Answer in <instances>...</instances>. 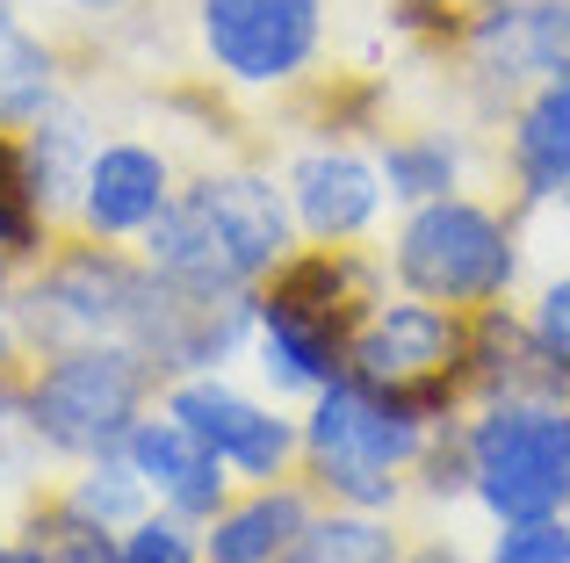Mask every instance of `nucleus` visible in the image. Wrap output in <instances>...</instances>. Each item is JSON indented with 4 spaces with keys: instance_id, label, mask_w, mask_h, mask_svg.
<instances>
[{
    "instance_id": "obj_27",
    "label": "nucleus",
    "mask_w": 570,
    "mask_h": 563,
    "mask_svg": "<svg viewBox=\"0 0 570 563\" xmlns=\"http://www.w3.org/2000/svg\"><path fill=\"white\" fill-rule=\"evenodd\" d=\"M72 14H87V22H109V14H124V8H138V0H66Z\"/></svg>"
},
{
    "instance_id": "obj_30",
    "label": "nucleus",
    "mask_w": 570,
    "mask_h": 563,
    "mask_svg": "<svg viewBox=\"0 0 570 563\" xmlns=\"http://www.w3.org/2000/svg\"><path fill=\"white\" fill-rule=\"evenodd\" d=\"M282 563H311V556H282Z\"/></svg>"
},
{
    "instance_id": "obj_19",
    "label": "nucleus",
    "mask_w": 570,
    "mask_h": 563,
    "mask_svg": "<svg viewBox=\"0 0 570 563\" xmlns=\"http://www.w3.org/2000/svg\"><path fill=\"white\" fill-rule=\"evenodd\" d=\"M58 239V225L43 217L37 188H29V167H22V130L0 124V254L14 260V268H29V260H43Z\"/></svg>"
},
{
    "instance_id": "obj_29",
    "label": "nucleus",
    "mask_w": 570,
    "mask_h": 563,
    "mask_svg": "<svg viewBox=\"0 0 570 563\" xmlns=\"http://www.w3.org/2000/svg\"><path fill=\"white\" fill-rule=\"evenodd\" d=\"M0 563H14V542L8 535H0Z\"/></svg>"
},
{
    "instance_id": "obj_3",
    "label": "nucleus",
    "mask_w": 570,
    "mask_h": 563,
    "mask_svg": "<svg viewBox=\"0 0 570 563\" xmlns=\"http://www.w3.org/2000/svg\"><path fill=\"white\" fill-rule=\"evenodd\" d=\"M390 282L404 296L455 310H491L513 304L520 282V203H484V196H433L412 203L404 225L390 231Z\"/></svg>"
},
{
    "instance_id": "obj_4",
    "label": "nucleus",
    "mask_w": 570,
    "mask_h": 563,
    "mask_svg": "<svg viewBox=\"0 0 570 563\" xmlns=\"http://www.w3.org/2000/svg\"><path fill=\"white\" fill-rule=\"evenodd\" d=\"M470 368H476V310L426 304V296H376L368 318L347 339V376L426 419L470 412Z\"/></svg>"
},
{
    "instance_id": "obj_31",
    "label": "nucleus",
    "mask_w": 570,
    "mask_h": 563,
    "mask_svg": "<svg viewBox=\"0 0 570 563\" xmlns=\"http://www.w3.org/2000/svg\"><path fill=\"white\" fill-rule=\"evenodd\" d=\"M563 521H570V513H563Z\"/></svg>"
},
{
    "instance_id": "obj_14",
    "label": "nucleus",
    "mask_w": 570,
    "mask_h": 563,
    "mask_svg": "<svg viewBox=\"0 0 570 563\" xmlns=\"http://www.w3.org/2000/svg\"><path fill=\"white\" fill-rule=\"evenodd\" d=\"M318 521V492L304 477L246 484L224 498V513L203 527V563H282Z\"/></svg>"
},
{
    "instance_id": "obj_21",
    "label": "nucleus",
    "mask_w": 570,
    "mask_h": 563,
    "mask_svg": "<svg viewBox=\"0 0 570 563\" xmlns=\"http://www.w3.org/2000/svg\"><path fill=\"white\" fill-rule=\"evenodd\" d=\"M43 463L37 419H29V362H0V484L29 477Z\"/></svg>"
},
{
    "instance_id": "obj_26",
    "label": "nucleus",
    "mask_w": 570,
    "mask_h": 563,
    "mask_svg": "<svg viewBox=\"0 0 570 563\" xmlns=\"http://www.w3.org/2000/svg\"><path fill=\"white\" fill-rule=\"evenodd\" d=\"M404 563H470V556H462L455 542H441V535H433V542H412V550H404Z\"/></svg>"
},
{
    "instance_id": "obj_13",
    "label": "nucleus",
    "mask_w": 570,
    "mask_h": 563,
    "mask_svg": "<svg viewBox=\"0 0 570 563\" xmlns=\"http://www.w3.org/2000/svg\"><path fill=\"white\" fill-rule=\"evenodd\" d=\"M499 145H505V181H513L520 210L570 203V72L528 87L499 116Z\"/></svg>"
},
{
    "instance_id": "obj_5",
    "label": "nucleus",
    "mask_w": 570,
    "mask_h": 563,
    "mask_svg": "<svg viewBox=\"0 0 570 563\" xmlns=\"http://www.w3.org/2000/svg\"><path fill=\"white\" fill-rule=\"evenodd\" d=\"M167 376L124 339L101 347H66L29 362V419L51 463H95V455H124L130 426L159 405Z\"/></svg>"
},
{
    "instance_id": "obj_11",
    "label": "nucleus",
    "mask_w": 570,
    "mask_h": 563,
    "mask_svg": "<svg viewBox=\"0 0 570 563\" xmlns=\"http://www.w3.org/2000/svg\"><path fill=\"white\" fill-rule=\"evenodd\" d=\"M282 188H289V217L311 246H362L368 225L383 217V196H390L376 159H362L354 145H311V152H296Z\"/></svg>"
},
{
    "instance_id": "obj_6",
    "label": "nucleus",
    "mask_w": 570,
    "mask_h": 563,
    "mask_svg": "<svg viewBox=\"0 0 570 563\" xmlns=\"http://www.w3.org/2000/svg\"><path fill=\"white\" fill-rule=\"evenodd\" d=\"M470 498L499 521L570 513V405L563 397H476L462 412Z\"/></svg>"
},
{
    "instance_id": "obj_16",
    "label": "nucleus",
    "mask_w": 570,
    "mask_h": 563,
    "mask_svg": "<svg viewBox=\"0 0 570 563\" xmlns=\"http://www.w3.org/2000/svg\"><path fill=\"white\" fill-rule=\"evenodd\" d=\"M58 72H66L58 43L43 37V29H29L22 14L0 0V124L8 130L37 124V116L58 101Z\"/></svg>"
},
{
    "instance_id": "obj_23",
    "label": "nucleus",
    "mask_w": 570,
    "mask_h": 563,
    "mask_svg": "<svg viewBox=\"0 0 570 563\" xmlns=\"http://www.w3.org/2000/svg\"><path fill=\"white\" fill-rule=\"evenodd\" d=\"M484 563H570V521L549 513V521H499Z\"/></svg>"
},
{
    "instance_id": "obj_7",
    "label": "nucleus",
    "mask_w": 570,
    "mask_h": 563,
    "mask_svg": "<svg viewBox=\"0 0 570 563\" xmlns=\"http://www.w3.org/2000/svg\"><path fill=\"white\" fill-rule=\"evenodd\" d=\"M426 43L476 109L505 116L528 87L570 72V0H448Z\"/></svg>"
},
{
    "instance_id": "obj_9",
    "label": "nucleus",
    "mask_w": 570,
    "mask_h": 563,
    "mask_svg": "<svg viewBox=\"0 0 570 563\" xmlns=\"http://www.w3.org/2000/svg\"><path fill=\"white\" fill-rule=\"evenodd\" d=\"M159 405H167L195 441H209L238 484L296 477V455H304V419H289V412H275V405H261V397H246L238 383H224L217 368L174 376L167 391H159Z\"/></svg>"
},
{
    "instance_id": "obj_12",
    "label": "nucleus",
    "mask_w": 570,
    "mask_h": 563,
    "mask_svg": "<svg viewBox=\"0 0 570 563\" xmlns=\"http://www.w3.org/2000/svg\"><path fill=\"white\" fill-rule=\"evenodd\" d=\"M124 455H130V470L145 477L153 506L181 513V521H195V527H209L224 513V498L238 492V477L224 470V455L209 448V441H195L167 405H153L138 426H130Z\"/></svg>"
},
{
    "instance_id": "obj_18",
    "label": "nucleus",
    "mask_w": 570,
    "mask_h": 563,
    "mask_svg": "<svg viewBox=\"0 0 570 563\" xmlns=\"http://www.w3.org/2000/svg\"><path fill=\"white\" fill-rule=\"evenodd\" d=\"M51 498L72 513V521L109 527V535H124L130 521H145V513H153V492H145V477L130 470V455H95V463H72V477H58Z\"/></svg>"
},
{
    "instance_id": "obj_2",
    "label": "nucleus",
    "mask_w": 570,
    "mask_h": 563,
    "mask_svg": "<svg viewBox=\"0 0 570 563\" xmlns=\"http://www.w3.org/2000/svg\"><path fill=\"white\" fill-rule=\"evenodd\" d=\"M448 419L397 405V397L368 391L354 376H333L304 412V455L296 477L318 492V506H362V513H390L412 492L419 463H426L433 434Z\"/></svg>"
},
{
    "instance_id": "obj_17",
    "label": "nucleus",
    "mask_w": 570,
    "mask_h": 563,
    "mask_svg": "<svg viewBox=\"0 0 570 563\" xmlns=\"http://www.w3.org/2000/svg\"><path fill=\"white\" fill-rule=\"evenodd\" d=\"M376 174L390 188V203H433L462 188V145L448 130H383L376 145Z\"/></svg>"
},
{
    "instance_id": "obj_22",
    "label": "nucleus",
    "mask_w": 570,
    "mask_h": 563,
    "mask_svg": "<svg viewBox=\"0 0 570 563\" xmlns=\"http://www.w3.org/2000/svg\"><path fill=\"white\" fill-rule=\"evenodd\" d=\"M116 563H203V527L167 513V506H153L145 521H130L116 535Z\"/></svg>"
},
{
    "instance_id": "obj_1",
    "label": "nucleus",
    "mask_w": 570,
    "mask_h": 563,
    "mask_svg": "<svg viewBox=\"0 0 570 563\" xmlns=\"http://www.w3.org/2000/svg\"><path fill=\"white\" fill-rule=\"evenodd\" d=\"M296 246L304 231L289 217V188L253 167H217L174 188L138 254L159 282L188 296H253Z\"/></svg>"
},
{
    "instance_id": "obj_15",
    "label": "nucleus",
    "mask_w": 570,
    "mask_h": 563,
    "mask_svg": "<svg viewBox=\"0 0 570 563\" xmlns=\"http://www.w3.org/2000/svg\"><path fill=\"white\" fill-rule=\"evenodd\" d=\"M95 145L101 138L87 130V116L72 109V101H51V109L22 130L29 188H37L43 217H51V225H66V231H72V203H80V174H87V159H95Z\"/></svg>"
},
{
    "instance_id": "obj_20",
    "label": "nucleus",
    "mask_w": 570,
    "mask_h": 563,
    "mask_svg": "<svg viewBox=\"0 0 570 563\" xmlns=\"http://www.w3.org/2000/svg\"><path fill=\"white\" fill-rule=\"evenodd\" d=\"M412 542L383 521V513H362V506H318L311 535L296 542V556L311 563H404Z\"/></svg>"
},
{
    "instance_id": "obj_8",
    "label": "nucleus",
    "mask_w": 570,
    "mask_h": 563,
    "mask_svg": "<svg viewBox=\"0 0 570 563\" xmlns=\"http://www.w3.org/2000/svg\"><path fill=\"white\" fill-rule=\"evenodd\" d=\"M203 66L238 95H289L318 72L333 8L325 0H188Z\"/></svg>"
},
{
    "instance_id": "obj_24",
    "label": "nucleus",
    "mask_w": 570,
    "mask_h": 563,
    "mask_svg": "<svg viewBox=\"0 0 570 563\" xmlns=\"http://www.w3.org/2000/svg\"><path fill=\"white\" fill-rule=\"evenodd\" d=\"M528 325L549 339V347L570 362V275H549L542 289H534V304H528Z\"/></svg>"
},
{
    "instance_id": "obj_10",
    "label": "nucleus",
    "mask_w": 570,
    "mask_h": 563,
    "mask_svg": "<svg viewBox=\"0 0 570 563\" xmlns=\"http://www.w3.org/2000/svg\"><path fill=\"white\" fill-rule=\"evenodd\" d=\"M174 188H181V174H174V159L159 152V145L109 138V145H95V159H87V174H80L72 231L109 239V246H138L145 231L159 225V210L174 203Z\"/></svg>"
},
{
    "instance_id": "obj_25",
    "label": "nucleus",
    "mask_w": 570,
    "mask_h": 563,
    "mask_svg": "<svg viewBox=\"0 0 570 563\" xmlns=\"http://www.w3.org/2000/svg\"><path fill=\"white\" fill-rule=\"evenodd\" d=\"M14 282H22V268L0 254V362H22V339H14Z\"/></svg>"
},
{
    "instance_id": "obj_28",
    "label": "nucleus",
    "mask_w": 570,
    "mask_h": 563,
    "mask_svg": "<svg viewBox=\"0 0 570 563\" xmlns=\"http://www.w3.org/2000/svg\"><path fill=\"white\" fill-rule=\"evenodd\" d=\"M390 8H397V14H404V8H448V0H390Z\"/></svg>"
}]
</instances>
